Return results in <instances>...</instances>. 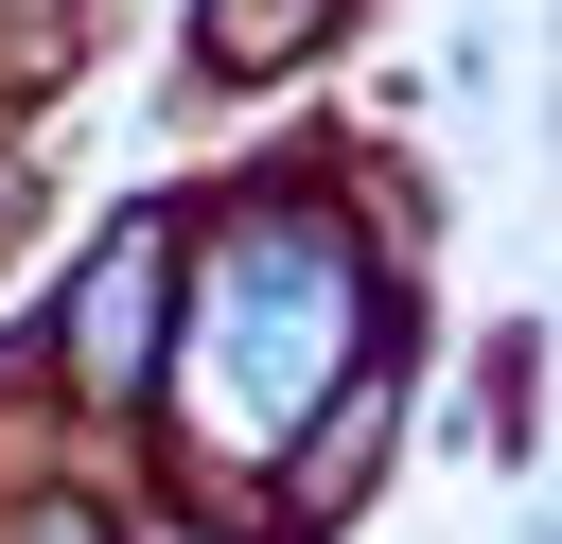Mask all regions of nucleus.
<instances>
[{"mask_svg":"<svg viewBox=\"0 0 562 544\" xmlns=\"http://www.w3.org/2000/svg\"><path fill=\"white\" fill-rule=\"evenodd\" d=\"M351 333H369L351 246H334L316 211H246L228 263H211V386H228L246 421H299V404L351 369Z\"/></svg>","mask_w":562,"mask_h":544,"instance_id":"1","label":"nucleus"},{"mask_svg":"<svg viewBox=\"0 0 562 544\" xmlns=\"http://www.w3.org/2000/svg\"><path fill=\"white\" fill-rule=\"evenodd\" d=\"M140 316H158V228H123L88 263V316H70V369L88 386H140Z\"/></svg>","mask_w":562,"mask_h":544,"instance_id":"2","label":"nucleus"},{"mask_svg":"<svg viewBox=\"0 0 562 544\" xmlns=\"http://www.w3.org/2000/svg\"><path fill=\"white\" fill-rule=\"evenodd\" d=\"M316 18H334V0H211V53H228V70H281Z\"/></svg>","mask_w":562,"mask_h":544,"instance_id":"3","label":"nucleus"},{"mask_svg":"<svg viewBox=\"0 0 562 544\" xmlns=\"http://www.w3.org/2000/svg\"><path fill=\"white\" fill-rule=\"evenodd\" d=\"M18 544H105V526H88V509H35V526H18Z\"/></svg>","mask_w":562,"mask_h":544,"instance_id":"4","label":"nucleus"}]
</instances>
